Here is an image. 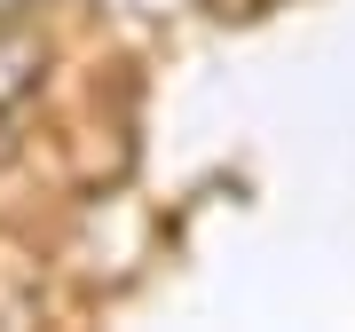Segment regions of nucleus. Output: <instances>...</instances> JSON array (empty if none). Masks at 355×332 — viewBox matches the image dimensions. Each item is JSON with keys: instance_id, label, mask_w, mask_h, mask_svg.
<instances>
[{"instance_id": "nucleus-1", "label": "nucleus", "mask_w": 355, "mask_h": 332, "mask_svg": "<svg viewBox=\"0 0 355 332\" xmlns=\"http://www.w3.org/2000/svg\"><path fill=\"white\" fill-rule=\"evenodd\" d=\"M24 8H40V0H0V16H24Z\"/></svg>"}]
</instances>
